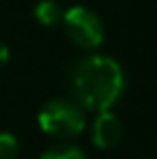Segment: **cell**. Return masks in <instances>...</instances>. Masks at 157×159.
Segmentation results:
<instances>
[{
    "mask_svg": "<svg viewBox=\"0 0 157 159\" xmlns=\"http://www.w3.org/2000/svg\"><path fill=\"white\" fill-rule=\"evenodd\" d=\"M69 86L84 110L108 112L123 97L125 71L110 56H86L73 65Z\"/></svg>",
    "mask_w": 157,
    "mask_h": 159,
    "instance_id": "cell-1",
    "label": "cell"
},
{
    "mask_svg": "<svg viewBox=\"0 0 157 159\" xmlns=\"http://www.w3.org/2000/svg\"><path fill=\"white\" fill-rule=\"evenodd\" d=\"M39 127L52 138H73L86 127V110L76 99H52L39 112Z\"/></svg>",
    "mask_w": 157,
    "mask_h": 159,
    "instance_id": "cell-2",
    "label": "cell"
},
{
    "mask_svg": "<svg viewBox=\"0 0 157 159\" xmlns=\"http://www.w3.org/2000/svg\"><path fill=\"white\" fill-rule=\"evenodd\" d=\"M62 24H65L67 37L71 39V43H76L82 50H97L104 43V22L88 7L76 4L67 9Z\"/></svg>",
    "mask_w": 157,
    "mask_h": 159,
    "instance_id": "cell-3",
    "label": "cell"
},
{
    "mask_svg": "<svg viewBox=\"0 0 157 159\" xmlns=\"http://www.w3.org/2000/svg\"><path fill=\"white\" fill-rule=\"evenodd\" d=\"M123 123L116 114L108 112H99L95 123H93V144L99 148H114L121 138H123Z\"/></svg>",
    "mask_w": 157,
    "mask_h": 159,
    "instance_id": "cell-4",
    "label": "cell"
},
{
    "mask_svg": "<svg viewBox=\"0 0 157 159\" xmlns=\"http://www.w3.org/2000/svg\"><path fill=\"white\" fill-rule=\"evenodd\" d=\"M62 17H65V9L56 0H41L35 7V20L43 26H58L62 24Z\"/></svg>",
    "mask_w": 157,
    "mask_h": 159,
    "instance_id": "cell-5",
    "label": "cell"
},
{
    "mask_svg": "<svg viewBox=\"0 0 157 159\" xmlns=\"http://www.w3.org/2000/svg\"><path fill=\"white\" fill-rule=\"evenodd\" d=\"M39 159H88V157H86V153H84L80 146H73V144H58V146L48 148Z\"/></svg>",
    "mask_w": 157,
    "mask_h": 159,
    "instance_id": "cell-6",
    "label": "cell"
},
{
    "mask_svg": "<svg viewBox=\"0 0 157 159\" xmlns=\"http://www.w3.org/2000/svg\"><path fill=\"white\" fill-rule=\"evenodd\" d=\"M17 151H20L17 138L7 131L0 133V159H15L17 157Z\"/></svg>",
    "mask_w": 157,
    "mask_h": 159,
    "instance_id": "cell-7",
    "label": "cell"
},
{
    "mask_svg": "<svg viewBox=\"0 0 157 159\" xmlns=\"http://www.w3.org/2000/svg\"><path fill=\"white\" fill-rule=\"evenodd\" d=\"M9 56H11V54H9V48H7L4 43H0V67L9 62Z\"/></svg>",
    "mask_w": 157,
    "mask_h": 159,
    "instance_id": "cell-8",
    "label": "cell"
}]
</instances>
